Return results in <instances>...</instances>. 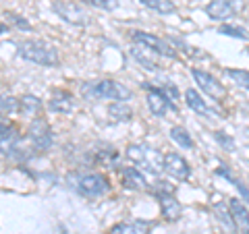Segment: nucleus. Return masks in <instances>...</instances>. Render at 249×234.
<instances>
[{
	"label": "nucleus",
	"mask_w": 249,
	"mask_h": 234,
	"mask_svg": "<svg viewBox=\"0 0 249 234\" xmlns=\"http://www.w3.org/2000/svg\"><path fill=\"white\" fill-rule=\"evenodd\" d=\"M131 54H133V58L139 62V65H143V67L147 68V71H156V68H158V67H156L150 58L145 56V54H142V50H139V46H135V48L131 50Z\"/></svg>",
	"instance_id": "obj_30"
},
{
	"label": "nucleus",
	"mask_w": 249,
	"mask_h": 234,
	"mask_svg": "<svg viewBox=\"0 0 249 234\" xmlns=\"http://www.w3.org/2000/svg\"><path fill=\"white\" fill-rule=\"evenodd\" d=\"M121 183L124 189H131V191H145L150 186L147 184V178L137 168H124L121 174Z\"/></svg>",
	"instance_id": "obj_15"
},
{
	"label": "nucleus",
	"mask_w": 249,
	"mask_h": 234,
	"mask_svg": "<svg viewBox=\"0 0 249 234\" xmlns=\"http://www.w3.org/2000/svg\"><path fill=\"white\" fill-rule=\"evenodd\" d=\"M191 75L196 79V85H199V89L208 93V98H212L214 102H222L227 98V89H224V85L214 75H210L208 71H201V68H191Z\"/></svg>",
	"instance_id": "obj_7"
},
{
	"label": "nucleus",
	"mask_w": 249,
	"mask_h": 234,
	"mask_svg": "<svg viewBox=\"0 0 249 234\" xmlns=\"http://www.w3.org/2000/svg\"><path fill=\"white\" fill-rule=\"evenodd\" d=\"M229 77L235 81L239 87H243L249 91V71H243V68H229Z\"/></svg>",
	"instance_id": "obj_28"
},
{
	"label": "nucleus",
	"mask_w": 249,
	"mask_h": 234,
	"mask_svg": "<svg viewBox=\"0 0 249 234\" xmlns=\"http://www.w3.org/2000/svg\"><path fill=\"white\" fill-rule=\"evenodd\" d=\"M127 158L152 174H160L162 170H164V155H160L156 150H150V147H145V145H139V143L129 145Z\"/></svg>",
	"instance_id": "obj_3"
},
{
	"label": "nucleus",
	"mask_w": 249,
	"mask_h": 234,
	"mask_svg": "<svg viewBox=\"0 0 249 234\" xmlns=\"http://www.w3.org/2000/svg\"><path fill=\"white\" fill-rule=\"evenodd\" d=\"M21 145V133L13 122L0 120V151L4 155H15Z\"/></svg>",
	"instance_id": "obj_9"
},
{
	"label": "nucleus",
	"mask_w": 249,
	"mask_h": 234,
	"mask_svg": "<svg viewBox=\"0 0 249 234\" xmlns=\"http://www.w3.org/2000/svg\"><path fill=\"white\" fill-rule=\"evenodd\" d=\"M73 186L81 197L96 199V197H102V195H106L108 191H110V181L100 172H88V174L77 176Z\"/></svg>",
	"instance_id": "obj_4"
},
{
	"label": "nucleus",
	"mask_w": 249,
	"mask_h": 234,
	"mask_svg": "<svg viewBox=\"0 0 249 234\" xmlns=\"http://www.w3.org/2000/svg\"><path fill=\"white\" fill-rule=\"evenodd\" d=\"M48 108L52 112H58V114H71V112L77 110L75 96L71 91H65V89L54 91L52 98L48 100Z\"/></svg>",
	"instance_id": "obj_11"
},
{
	"label": "nucleus",
	"mask_w": 249,
	"mask_h": 234,
	"mask_svg": "<svg viewBox=\"0 0 249 234\" xmlns=\"http://www.w3.org/2000/svg\"><path fill=\"white\" fill-rule=\"evenodd\" d=\"M19 102H21L19 104V112L21 114L29 116V118H37V116H40V110H42L40 98H36V96H31V93H27V96H23Z\"/></svg>",
	"instance_id": "obj_19"
},
{
	"label": "nucleus",
	"mask_w": 249,
	"mask_h": 234,
	"mask_svg": "<svg viewBox=\"0 0 249 234\" xmlns=\"http://www.w3.org/2000/svg\"><path fill=\"white\" fill-rule=\"evenodd\" d=\"M247 54H249V48H247Z\"/></svg>",
	"instance_id": "obj_35"
},
{
	"label": "nucleus",
	"mask_w": 249,
	"mask_h": 234,
	"mask_svg": "<svg viewBox=\"0 0 249 234\" xmlns=\"http://www.w3.org/2000/svg\"><path fill=\"white\" fill-rule=\"evenodd\" d=\"M131 40L137 46H142V48L150 50L152 54H160V56H166V58H177V48H173L162 37L147 33V31H131Z\"/></svg>",
	"instance_id": "obj_5"
},
{
	"label": "nucleus",
	"mask_w": 249,
	"mask_h": 234,
	"mask_svg": "<svg viewBox=\"0 0 249 234\" xmlns=\"http://www.w3.org/2000/svg\"><path fill=\"white\" fill-rule=\"evenodd\" d=\"M216 174H220V176L227 178V181H229L232 186H235L237 191H241V195H243V199H245V201H249V189H247V186H245L243 183L239 181V178H237L235 174L231 172V168H229V166H220V168H216Z\"/></svg>",
	"instance_id": "obj_23"
},
{
	"label": "nucleus",
	"mask_w": 249,
	"mask_h": 234,
	"mask_svg": "<svg viewBox=\"0 0 249 234\" xmlns=\"http://www.w3.org/2000/svg\"><path fill=\"white\" fill-rule=\"evenodd\" d=\"M52 11L56 13L60 19H65L67 23H73V25H88L89 23V15L85 13L81 6H77L73 2L56 0V2H52Z\"/></svg>",
	"instance_id": "obj_8"
},
{
	"label": "nucleus",
	"mask_w": 249,
	"mask_h": 234,
	"mask_svg": "<svg viewBox=\"0 0 249 234\" xmlns=\"http://www.w3.org/2000/svg\"><path fill=\"white\" fill-rule=\"evenodd\" d=\"M142 4L147 6L150 11H156L160 15H168V13H175V2L173 0H142Z\"/></svg>",
	"instance_id": "obj_24"
},
{
	"label": "nucleus",
	"mask_w": 249,
	"mask_h": 234,
	"mask_svg": "<svg viewBox=\"0 0 249 234\" xmlns=\"http://www.w3.org/2000/svg\"><path fill=\"white\" fill-rule=\"evenodd\" d=\"M214 214L218 217V222H220L224 228H227V232H235L237 226H235V220H232V214H231V207L224 205V201H216L214 203Z\"/></svg>",
	"instance_id": "obj_20"
},
{
	"label": "nucleus",
	"mask_w": 249,
	"mask_h": 234,
	"mask_svg": "<svg viewBox=\"0 0 249 234\" xmlns=\"http://www.w3.org/2000/svg\"><path fill=\"white\" fill-rule=\"evenodd\" d=\"M4 17H6V21H9V23H13L15 27H19L21 31H31V23H29L25 17H21V15L6 11V13H4Z\"/></svg>",
	"instance_id": "obj_29"
},
{
	"label": "nucleus",
	"mask_w": 249,
	"mask_h": 234,
	"mask_svg": "<svg viewBox=\"0 0 249 234\" xmlns=\"http://www.w3.org/2000/svg\"><path fill=\"white\" fill-rule=\"evenodd\" d=\"M81 96L85 100H110V102H124L131 100V89L114 79H100V81H89L81 85Z\"/></svg>",
	"instance_id": "obj_1"
},
{
	"label": "nucleus",
	"mask_w": 249,
	"mask_h": 234,
	"mask_svg": "<svg viewBox=\"0 0 249 234\" xmlns=\"http://www.w3.org/2000/svg\"><path fill=\"white\" fill-rule=\"evenodd\" d=\"M214 137H216V141L220 143L227 151H232V150H235V141H232V137H231V135H227V133L216 131V133H214Z\"/></svg>",
	"instance_id": "obj_31"
},
{
	"label": "nucleus",
	"mask_w": 249,
	"mask_h": 234,
	"mask_svg": "<svg viewBox=\"0 0 249 234\" xmlns=\"http://www.w3.org/2000/svg\"><path fill=\"white\" fill-rule=\"evenodd\" d=\"M170 139H173L177 145H181L183 150H193V147H196V141H193L191 135L183 127H173L170 129Z\"/></svg>",
	"instance_id": "obj_22"
},
{
	"label": "nucleus",
	"mask_w": 249,
	"mask_h": 234,
	"mask_svg": "<svg viewBox=\"0 0 249 234\" xmlns=\"http://www.w3.org/2000/svg\"><path fill=\"white\" fill-rule=\"evenodd\" d=\"M218 33L229 35V37H235V40H249V31H247V29L239 27V25H231V23L218 27Z\"/></svg>",
	"instance_id": "obj_26"
},
{
	"label": "nucleus",
	"mask_w": 249,
	"mask_h": 234,
	"mask_svg": "<svg viewBox=\"0 0 249 234\" xmlns=\"http://www.w3.org/2000/svg\"><path fill=\"white\" fill-rule=\"evenodd\" d=\"M229 207L232 214V220L241 234H249V212L247 207L241 203V199H229Z\"/></svg>",
	"instance_id": "obj_16"
},
{
	"label": "nucleus",
	"mask_w": 249,
	"mask_h": 234,
	"mask_svg": "<svg viewBox=\"0 0 249 234\" xmlns=\"http://www.w3.org/2000/svg\"><path fill=\"white\" fill-rule=\"evenodd\" d=\"M108 114H110V118L114 122H127L133 118V110H131V106H127L124 102H112L108 106Z\"/></svg>",
	"instance_id": "obj_21"
},
{
	"label": "nucleus",
	"mask_w": 249,
	"mask_h": 234,
	"mask_svg": "<svg viewBox=\"0 0 249 234\" xmlns=\"http://www.w3.org/2000/svg\"><path fill=\"white\" fill-rule=\"evenodd\" d=\"M185 102H187V106H189L193 112H197V114H201V116H212V114H214L212 108H210V106L204 102V98H201L199 93H197L196 89H191V87L185 91Z\"/></svg>",
	"instance_id": "obj_18"
},
{
	"label": "nucleus",
	"mask_w": 249,
	"mask_h": 234,
	"mask_svg": "<svg viewBox=\"0 0 249 234\" xmlns=\"http://www.w3.org/2000/svg\"><path fill=\"white\" fill-rule=\"evenodd\" d=\"M156 89H158V91L162 93V96H164V98L168 100V102L175 106L177 98H178V91H177V87H175V85H162V87H156Z\"/></svg>",
	"instance_id": "obj_32"
},
{
	"label": "nucleus",
	"mask_w": 249,
	"mask_h": 234,
	"mask_svg": "<svg viewBox=\"0 0 249 234\" xmlns=\"http://www.w3.org/2000/svg\"><path fill=\"white\" fill-rule=\"evenodd\" d=\"M232 4L229 2V0H212L208 6H206V13H208V17L210 19H214V21H224V19H229L231 15H232Z\"/></svg>",
	"instance_id": "obj_17"
},
{
	"label": "nucleus",
	"mask_w": 249,
	"mask_h": 234,
	"mask_svg": "<svg viewBox=\"0 0 249 234\" xmlns=\"http://www.w3.org/2000/svg\"><path fill=\"white\" fill-rule=\"evenodd\" d=\"M17 52L23 60L36 62V65H42V67H56L58 65L56 48H52V46H48L46 42H40V40L21 42L17 46Z\"/></svg>",
	"instance_id": "obj_2"
},
{
	"label": "nucleus",
	"mask_w": 249,
	"mask_h": 234,
	"mask_svg": "<svg viewBox=\"0 0 249 234\" xmlns=\"http://www.w3.org/2000/svg\"><path fill=\"white\" fill-rule=\"evenodd\" d=\"M19 104L21 102L15 96H0V116L19 112Z\"/></svg>",
	"instance_id": "obj_27"
},
{
	"label": "nucleus",
	"mask_w": 249,
	"mask_h": 234,
	"mask_svg": "<svg viewBox=\"0 0 249 234\" xmlns=\"http://www.w3.org/2000/svg\"><path fill=\"white\" fill-rule=\"evenodd\" d=\"M156 197H158V201H160V214H162V217H164V220L175 222V220H178V217H181L183 207H181V203L177 201L175 193H162V195H156Z\"/></svg>",
	"instance_id": "obj_13"
},
{
	"label": "nucleus",
	"mask_w": 249,
	"mask_h": 234,
	"mask_svg": "<svg viewBox=\"0 0 249 234\" xmlns=\"http://www.w3.org/2000/svg\"><path fill=\"white\" fill-rule=\"evenodd\" d=\"M152 222L147 220H129V222H119L114 224L108 234H150L152 230Z\"/></svg>",
	"instance_id": "obj_14"
},
{
	"label": "nucleus",
	"mask_w": 249,
	"mask_h": 234,
	"mask_svg": "<svg viewBox=\"0 0 249 234\" xmlns=\"http://www.w3.org/2000/svg\"><path fill=\"white\" fill-rule=\"evenodd\" d=\"M143 87L147 89V108H150V112L154 114V116H158V118H162V116L166 114V110L173 104L168 102V100L162 96V93L156 89V87H152L150 83H142ZM173 108H177V106H173Z\"/></svg>",
	"instance_id": "obj_12"
},
{
	"label": "nucleus",
	"mask_w": 249,
	"mask_h": 234,
	"mask_svg": "<svg viewBox=\"0 0 249 234\" xmlns=\"http://www.w3.org/2000/svg\"><path fill=\"white\" fill-rule=\"evenodd\" d=\"M27 139L29 143L34 145L36 151H48L50 145H52V131H50V124L46 122L44 118H34L29 122V129H27Z\"/></svg>",
	"instance_id": "obj_6"
},
{
	"label": "nucleus",
	"mask_w": 249,
	"mask_h": 234,
	"mask_svg": "<svg viewBox=\"0 0 249 234\" xmlns=\"http://www.w3.org/2000/svg\"><path fill=\"white\" fill-rule=\"evenodd\" d=\"M4 31H9V25H4V23H0V33H4Z\"/></svg>",
	"instance_id": "obj_34"
},
{
	"label": "nucleus",
	"mask_w": 249,
	"mask_h": 234,
	"mask_svg": "<svg viewBox=\"0 0 249 234\" xmlns=\"http://www.w3.org/2000/svg\"><path fill=\"white\" fill-rule=\"evenodd\" d=\"M96 162L100 164V166L114 168L116 164H119V151H116V150H112V147H108V150L98 151V155H96Z\"/></svg>",
	"instance_id": "obj_25"
},
{
	"label": "nucleus",
	"mask_w": 249,
	"mask_h": 234,
	"mask_svg": "<svg viewBox=\"0 0 249 234\" xmlns=\"http://www.w3.org/2000/svg\"><path fill=\"white\" fill-rule=\"evenodd\" d=\"M164 172L168 176H173L175 181H187V178L191 176V168L183 155L168 151V153H164Z\"/></svg>",
	"instance_id": "obj_10"
},
{
	"label": "nucleus",
	"mask_w": 249,
	"mask_h": 234,
	"mask_svg": "<svg viewBox=\"0 0 249 234\" xmlns=\"http://www.w3.org/2000/svg\"><path fill=\"white\" fill-rule=\"evenodd\" d=\"M96 9H102V11H114L116 9V0H83Z\"/></svg>",
	"instance_id": "obj_33"
}]
</instances>
